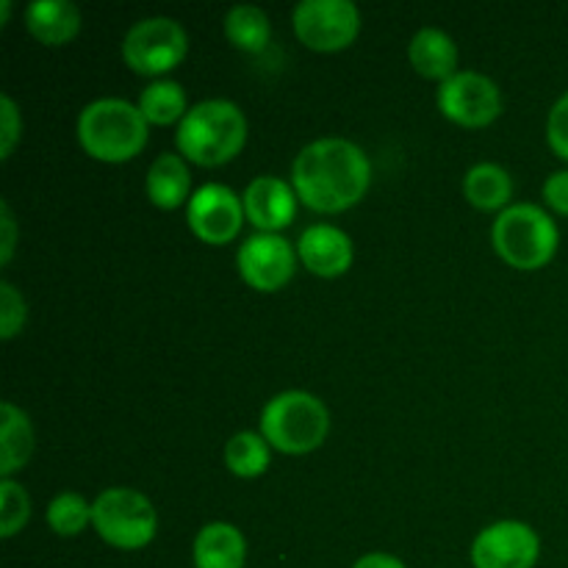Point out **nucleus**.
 Here are the masks:
<instances>
[{
    "label": "nucleus",
    "instance_id": "2",
    "mask_svg": "<svg viewBox=\"0 0 568 568\" xmlns=\"http://www.w3.org/2000/svg\"><path fill=\"white\" fill-rule=\"evenodd\" d=\"M178 153L200 166H222L247 144V116L233 100L209 98L194 103L178 122Z\"/></svg>",
    "mask_w": 568,
    "mask_h": 568
},
{
    "label": "nucleus",
    "instance_id": "18",
    "mask_svg": "<svg viewBox=\"0 0 568 568\" xmlns=\"http://www.w3.org/2000/svg\"><path fill=\"white\" fill-rule=\"evenodd\" d=\"M408 59L422 78L444 83L458 72V44L442 28H419L410 37Z\"/></svg>",
    "mask_w": 568,
    "mask_h": 568
},
{
    "label": "nucleus",
    "instance_id": "32",
    "mask_svg": "<svg viewBox=\"0 0 568 568\" xmlns=\"http://www.w3.org/2000/svg\"><path fill=\"white\" fill-rule=\"evenodd\" d=\"M9 14H11V0H0V26L9 22Z\"/></svg>",
    "mask_w": 568,
    "mask_h": 568
},
{
    "label": "nucleus",
    "instance_id": "7",
    "mask_svg": "<svg viewBox=\"0 0 568 568\" xmlns=\"http://www.w3.org/2000/svg\"><path fill=\"white\" fill-rule=\"evenodd\" d=\"M189 50V33L175 17L153 14L133 22L122 39V59L133 72L159 78L175 70Z\"/></svg>",
    "mask_w": 568,
    "mask_h": 568
},
{
    "label": "nucleus",
    "instance_id": "26",
    "mask_svg": "<svg viewBox=\"0 0 568 568\" xmlns=\"http://www.w3.org/2000/svg\"><path fill=\"white\" fill-rule=\"evenodd\" d=\"M26 316V297H22V294L17 292V286H11L9 281H0V336H3V342H11V338L22 331Z\"/></svg>",
    "mask_w": 568,
    "mask_h": 568
},
{
    "label": "nucleus",
    "instance_id": "28",
    "mask_svg": "<svg viewBox=\"0 0 568 568\" xmlns=\"http://www.w3.org/2000/svg\"><path fill=\"white\" fill-rule=\"evenodd\" d=\"M547 142L555 155L568 161V92L552 103L547 116Z\"/></svg>",
    "mask_w": 568,
    "mask_h": 568
},
{
    "label": "nucleus",
    "instance_id": "6",
    "mask_svg": "<svg viewBox=\"0 0 568 568\" xmlns=\"http://www.w3.org/2000/svg\"><path fill=\"white\" fill-rule=\"evenodd\" d=\"M92 527L109 547L144 549L159 532V514L142 491L128 486L105 488L92 503Z\"/></svg>",
    "mask_w": 568,
    "mask_h": 568
},
{
    "label": "nucleus",
    "instance_id": "5",
    "mask_svg": "<svg viewBox=\"0 0 568 568\" xmlns=\"http://www.w3.org/2000/svg\"><path fill=\"white\" fill-rule=\"evenodd\" d=\"M491 242L499 258L514 270L532 272L555 258L560 244L558 222L536 203H510L491 225Z\"/></svg>",
    "mask_w": 568,
    "mask_h": 568
},
{
    "label": "nucleus",
    "instance_id": "3",
    "mask_svg": "<svg viewBox=\"0 0 568 568\" xmlns=\"http://www.w3.org/2000/svg\"><path fill=\"white\" fill-rule=\"evenodd\" d=\"M150 122L139 103L125 98H98L78 114V142L83 153L103 164H125L148 144Z\"/></svg>",
    "mask_w": 568,
    "mask_h": 568
},
{
    "label": "nucleus",
    "instance_id": "22",
    "mask_svg": "<svg viewBox=\"0 0 568 568\" xmlns=\"http://www.w3.org/2000/svg\"><path fill=\"white\" fill-rule=\"evenodd\" d=\"M139 109L150 125L164 128L181 122L192 105L186 103V92L181 83L170 81V78H155L139 94Z\"/></svg>",
    "mask_w": 568,
    "mask_h": 568
},
{
    "label": "nucleus",
    "instance_id": "27",
    "mask_svg": "<svg viewBox=\"0 0 568 568\" xmlns=\"http://www.w3.org/2000/svg\"><path fill=\"white\" fill-rule=\"evenodd\" d=\"M22 136V114L11 94H0V159H11Z\"/></svg>",
    "mask_w": 568,
    "mask_h": 568
},
{
    "label": "nucleus",
    "instance_id": "19",
    "mask_svg": "<svg viewBox=\"0 0 568 568\" xmlns=\"http://www.w3.org/2000/svg\"><path fill=\"white\" fill-rule=\"evenodd\" d=\"M33 453L31 416L20 405L6 399L0 405V480H9L26 469Z\"/></svg>",
    "mask_w": 568,
    "mask_h": 568
},
{
    "label": "nucleus",
    "instance_id": "20",
    "mask_svg": "<svg viewBox=\"0 0 568 568\" xmlns=\"http://www.w3.org/2000/svg\"><path fill=\"white\" fill-rule=\"evenodd\" d=\"M464 197L480 211H505L514 197V178L497 161H480L466 170Z\"/></svg>",
    "mask_w": 568,
    "mask_h": 568
},
{
    "label": "nucleus",
    "instance_id": "30",
    "mask_svg": "<svg viewBox=\"0 0 568 568\" xmlns=\"http://www.w3.org/2000/svg\"><path fill=\"white\" fill-rule=\"evenodd\" d=\"M17 247V220L11 211L9 200L0 203V264H9Z\"/></svg>",
    "mask_w": 568,
    "mask_h": 568
},
{
    "label": "nucleus",
    "instance_id": "10",
    "mask_svg": "<svg viewBox=\"0 0 568 568\" xmlns=\"http://www.w3.org/2000/svg\"><path fill=\"white\" fill-rule=\"evenodd\" d=\"M297 247L281 233H261L244 239L236 250L239 275L255 292H277L297 270Z\"/></svg>",
    "mask_w": 568,
    "mask_h": 568
},
{
    "label": "nucleus",
    "instance_id": "17",
    "mask_svg": "<svg viewBox=\"0 0 568 568\" xmlns=\"http://www.w3.org/2000/svg\"><path fill=\"white\" fill-rule=\"evenodd\" d=\"M26 26L37 42L61 48L81 31V9L72 0H33L26 6Z\"/></svg>",
    "mask_w": 568,
    "mask_h": 568
},
{
    "label": "nucleus",
    "instance_id": "9",
    "mask_svg": "<svg viewBox=\"0 0 568 568\" xmlns=\"http://www.w3.org/2000/svg\"><path fill=\"white\" fill-rule=\"evenodd\" d=\"M436 105L455 125L486 128L503 114V89L486 72L458 70L438 83Z\"/></svg>",
    "mask_w": 568,
    "mask_h": 568
},
{
    "label": "nucleus",
    "instance_id": "13",
    "mask_svg": "<svg viewBox=\"0 0 568 568\" xmlns=\"http://www.w3.org/2000/svg\"><path fill=\"white\" fill-rule=\"evenodd\" d=\"M244 214L250 225L261 233H281L297 216V192L288 181L277 175H258L247 183L242 194Z\"/></svg>",
    "mask_w": 568,
    "mask_h": 568
},
{
    "label": "nucleus",
    "instance_id": "29",
    "mask_svg": "<svg viewBox=\"0 0 568 568\" xmlns=\"http://www.w3.org/2000/svg\"><path fill=\"white\" fill-rule=\"evenodd\" d=\"M544 200L555 214L568 216V170H558L544 181Z\"/></svg>",
    "mask_w": 568,
    "mask_h": 568
},
{
    "label": "nucleus",
    "instance_id": "1",
    "mask_svg": "<svg viewBox=\"0 0 568 568\" xmlns=\"http://www.w3.org/2000/svg\"><path fill=\"white\" fill-rule=\"evenodd\" d=\"M372 183V161L361 144L344 136H322L305 144L292 164V186L300 203L316 214H342L364 200Z\"/></svg>",
    "mask_w": 568,
    "mask_h": 568
},
{
    "label": "nucleus",
    "instance_id": "11",
    "mask_svg": "<svg viewBox=\"0 0 568 568\" xmlns=\"http://www.w3.org/2000/svg\"><path fill=\"white\" fill-rule=\"evenodd\" d=\"M541 558V538L527 521L503 519L483 527L471 541L475 568H532Z\"/></svg>",
    "mask_w": 568,
    "mask_h": 568
},
{
    "label": "nucleus",
    "instance_id": "31",
    "mask_svg": "<svg viewBox=\"0 0 568 568\" xmlns=\"http://www.w3.org/2000/svg\"><path fill=\"white\" fill-rule=\"evenodd\" d=\"M353 568H408L397 555L388 552H366L355 560Z\"/></svg>",
    "mask_w": 568,
    "mask_h": 568
},
{
    "label": "nucleus",
    "instance_id": "16",
    "mask_svg": "<svg viewBox=\"0 0 568 568\" xmlns=\"http://www.w3.org/2000/svg\"><path fill=\"white\" fill-rule=\"evenodd\" d=\"M247 538L231 521H209L192 544L194 568H244Z\"/></svg>",
    "mask_w": 568,
    "mask_h": 568
},
{
    "label": "nucleus",
    "instance_id": "25",
    "mask_svg": "<svg viewBox=\"0 0 568 568\" xmlns=\"http://www.w3.org/2000/svg\"><path fill=\"white\" fill-rule=\"evenodd\" d=\"M31 519V497L26 488L9 477L0 480V536L14 538Z\"/></svg>",
    "mask_w": 568,
    "mask_h": 568
},
{
    "label": "nucleus",
    "instance_id": "12",
    "mask_svg": "<svg viewBox=\"0 0 568 568\" xmlns=\"http://www.w3.org/2000/svg\"><path fill=\"white\" fill-rule=\"evenodd\" d=\"M244 203L225 183H203L186 205V222L205 244H227L242 233Z\"/></svg>",
    "mask_w": 568,
    "mask_h": 568
},
{
    "label": "nucleus",
    "instance_id": "14",
    "mask_svg": "<svg viewBox=\"0 0 568 568\" xmlns=\"http://www.w3.org/2000/svg\"><path fill=\"white\" fill-rule=\"evenodd\" d=\"M297 255L314 275L342 277L353 266L355 244L347 231L336 225H308L297 239Z\"/></svg>",
    "mask_w": 568,
    "mask_h": 568
},
{
    "label": "nucleus",
    "instance_id": "21",
    "mask_svg": "<svg viewBox=\"0 0 568 568\" xmlns=\"http://www.w3.org/2000/svg\"><path fill=\"white\" fill-rule=\"evenodd\" d=\"M225 37L227 42L244 53H261L272 39V20L261 6L239 3L225 14Z\"/></svg>",
    "mask_w": 568,
    "mask_h": 568
},
{
    "label": "nucleus",
    "instance_id": "23",
    "mask_svg": "<svg viewBox=\"0 0 568 568\" xmlns=\"http://www.w3.org/2000/svg\"><path fill=\"white\" fill-rule=\"evenodd\" d=\"M222 458H225L231 475L242 477V480H253V477H261L270 469L272 447L261 433L242 430L227 438Z\"/></svg>",
    "mask_w": 568,
    "mask_h": 568
},
{
    "label": "nucleus",
    "instance_id": "24",
    "mask_svg": "<svg viewBox=\"0 0 568 568\" xmlns=\"http://www.w3.org/2000/svg\"><path fill=\"white\" fill-rule=\"evenodd\" d=\"M48 525L55 536L75 538L92 525V503L78 491H61L48 505Z\"/></svg>",
    "mask_w": 568,
    "mask_h": 568
},
{
    "label": "nucleus",
    "instance_id": "4",
    "mask_svg": "<svg viewBox=\"0 0 568 568\" xmlns=\"http://www.w3.org/2000/svg\"><path fill=\"white\" fill-rule=\"evenodd\" d=\"M258 433L283 455H308L325 444L331 433V410L316 394L288 388L266 399Z\"/></svg>",
    "mask_w": 568,
    "mask_h": 568
},
{
    "label": "nucleus",
    "instance_id": "8",
    "mask_svg": "<svg viewBox=\"0 0 568 568\" xmlns=\"http://www.w3.org/2000/svg\"><path fill=\"white\" fill-rule=\"evenodd\" d=\"M294 33L316 53H338L361 33V9L353 0H300L292 11Z\"/></svg>",
    "mask_w": 568,
    "mask_h": 568
},
{
    "label": "nucleus",
    "instance_id": "15",
    "mask_svg": "<svg viewBox=\"0 0 568 568\" xmlns=\"http://www.w3.org/2000/svg\"><path fill=\"white\" fill-rule=\"evenodd\" d=\"M144 192H148L150 203L161 211H175L181 205H189L194 189L186 159L181 153L155 155L153 164L148 166Z\"/></svg>",
    "mask_w": 568,
    "mask_h": 568
}]
</instances>
